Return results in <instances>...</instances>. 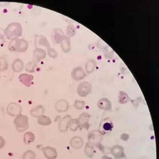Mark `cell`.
<instances>
[{"label": "cell", "instance_id": "obj_1", "mask_svg": "<svg viewBox=\"0 0 159 159\" xmlns=\"http://www.w3.org/2000/svg\"><path fill=\"white\" fill-rule=\"evenodd\" d=\"M14 124L16 125L18 131L20 132H23L28 128V117L25 116H20L15 119Z\"/></svg>", "mask_w": 159, "mask_h": 159}, {"label": "cell", "instance_id": "obj_2", "mask_svg": "<svg viewBox=\"0 0 159 159\" xmlns=\"http://www.w3.org/2000/svg\"><path fill=\"white\" fill-rule=\"evenodd\" d=\"M92 86L88 82H83L79 84L77 89V94L81 97H86L91 93Z\"/></svg>", "mask_w": 159, "mask_h": 159}, {"label": "cell", "instance_id": "obj_3", "mask_svg": "<svg viewBox=\"0 0 159 159\" xmlns=\"http://www.w3.org/2000/svg\"><path fill=\"white\" fill-rule=\"evenodd\" d=\"M51 38L52 41L55 44H59L63 42L65 37L64 32L60 29H55L52 32Z\"/></svg>", "mask_w": 159, "mask_h": 159}, {"label": "cell", "instance_id": "obj_4", "mask_svg": "<svg viewBox=\"0 0 159 159\" xmlns=\"http://www.w3.org/2000/svg\"><path fill=\"white\" fill-rule=\"evenodd\" d=\"M55 107L56 111L59 113L66 112L69 109V103L64 99H60L56 102Z\"/></svg>", "mask_w": 159, "mask_h": 159}, {"label": "cell", "instance_id": "obj_5", "mask_svg": "<svg viewBox=\"0 0 159 159\" xmlns=\"http://www.w3.org/2000/svg\"><path fill=\"white\" fill-rule=\"evenodd\" d=\"M43 154L48 159H56L58 157V153L55 148L46 146L42 148Z\"/></svg>", "mask_w": 159, "mask_h": 159}, {"label": "cell", "instance_id": "obj_6", "mask_svg": "<svg viewBox=\"0 0 159 159\" xmlns=\"http://www.w3.org/2000/svg\"><path fill=\"white\" fill-rule=\"evenodd\" d=\"M71 119V117L70 115H66L59 121L58 124V128L61 133H66L68 128V124Z\"/></svg>", "mask_w": 159, "mask_h": 159}, {"label": "cell", "instance_id": "obj_7", "mask_svg": "<svg viewBox=\"0 0 159 159\" xmlns=\"http://www.w3.org/2000/svg\"><path fill=\"white\" fill-rule=\"evenodd\" d=\"M113 127V124L111 121L106 119L103 120L101 124L99 131L101 133L104 134L111 131Z\"/></svg>", "mask_w": 159, "mask_h": 159}, {"label": "cell", "instance_id": "obj_8", "mask_svg": "<svg viewBox=\"0 0 159 159\" xmlns=\"http://www.w3.org/2000/svg\"><path fill=\"white\" fill-rule=\"evenodd\" d=\"M71 75L74 80L78 81L84 79L86 76V73L82 68L77 67L72 71Z\"/></svg>", "mask_w": 159, "mask_h": 159}, {"label": "cell", "instance_id": "obj_9", "mask_svg": "<svg viewBox=\"0 0 159 159\" xmlns=\"http://www.w3.org/2000/svg\"><path fill=\"white\" fill-rule=\"evenodd\" d=\"M97 106L101 109L108 111L111 109V104L108 99L102 98L99 100Z\"/></svg>", "mask_w": 159, "mask_h": 159}, {"label": "cell", "instance_id": "obj_10", "mask_svg": "<svg viewBox=\"0 0 159 159\" xmlns=\"http://www.w3.org/2000/svg\"><path fill=\"white\" fill-rule=\"evenodd\" d=\"M38 122L43 126H49L52 123L51 119L49 117L43 115L39 117Z\"/></svg>", "mask_w": 159, "mask_h": 159}, {"label": "cell", "instance_id": "obj_11", "mask_svg": "<svg viewBox=\"0 0 159 159\" xmlns=\"http://www.w3.org/2000/svg\"><path fill=\"white\" fill-rule=\"evenodd\" d=\"M35 139V135L33 133L30 132L26 133L24 135V142L27 145H29L32 143Z\"/></svg>", "mask_w": 159, "mask_h": 159}, {"label": "cell", "instance_id": "obj_12", "mask_svg": "<svg viewBox=\"0 0 159 159\" xmlns=\"http://www.w3.org/2000/svg\"><path fill=\"white\" fill-rule=\"evenodd\" d=\"M61 47L63 51L66 53L69 52L70 46V40L69 38L65 37L64 40L61 43Z\"/></svg>", "mask_w": 159, "mask_h": 159}, {"label": "cell", "instance_id": "obj_13", "mask_svg": "<svg viewBox=\"0 0 159 159\" xmlns=\"http://www.w3.org/2000/svg\"><path fill=\"white\" fill-rule=\"evenodd\" d=\"M96 65V64L93 60L88 61L86 65V70L87 73H92L95 70Z\"/></svg>", "mask_w": 159, "mask_h": 159}, {"label": "cell", "instance_id": "obj_14", "mask_svg": "<svg viewBox=\"0 0 159 159\" xmlns=\"http://www.w3.org/2000/svg\"><path fill=\"white\" fill-rule=\"evenodd\" d=\"M44 111V108L42 106L37 107L32 112V115L35 117H39L43 115Z\"/></svg>", "mask_w": 159, "mask_h": 159}, {"label": "cell", "instance_id": "obj_15", "mask_svg": "<svg viewBox=\"0 0 159 159\" xmlns=\"http://www.w3.org/2000/svg\"><path fill=\"white\" fill-rule=\"evenodd\" d=\"M37 156L35 153L31 150L26 151L23 154V159H36Z\"/></svg>", "mask_w": 159, "mask_h": 159}, {"label": "cell", "instance_id": "obj_16", "mask_svg": "<svg viewBox=\"0 0 159 159\" xmlns=\"http://www.w3.org/2000/svg\"><path fill=\"white\" fill-rule=\"evenodd\" d=\"M85 102L84 101L77 100L74 102V107L77 110H82L85 107Z\"/></svg>", "mask_w": 159, "mask_h": 159}, {"label": "cell", "instance_id": "obj_17", "mask_svg": "<svg viewBox=\"0 0 159 159\" xmlns=\"http://www.w3.org/2000/svg\"><path fill=\"white\" fill-rule=\"evenodd\" d=\"M77 121L76 120H70L68 124V128L72 131L75 130L76 129Z\"/></svg>", "mask_w": 159, "mask_h": 159}, {"label": "cell", "instance_id": "obj_18", "mask_svg": "<svg viewBox=\"0 0 159 159\" xmlns=\"http://www.w3.org/2000/svg\"><path fill=\"white\" fill-rule=\"evenodd\" d=\"M48 53L50 57L53 58H55L58 55L57 52L55 51V50L50 48H48Z\"/></svg>", "mask_w": 159, "mask_h": 159}, {"label": "cell", "instance_id": "obj_19", "mask_svg": "<svg viewBox=\"0 0 159 159\" xmlns=\"http://www.w3.org/2000/svg\"><path fill=\"white\" fill-rule=\"evenodd\" d=\"M5 144V141L2 137H0V149L4 147Z\"/></svg>", "mask_w": 159, "mask_h": 159}]
</instances>
